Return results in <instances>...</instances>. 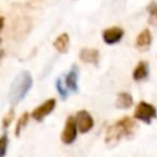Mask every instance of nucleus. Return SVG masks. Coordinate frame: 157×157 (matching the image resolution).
<instances>
[{
  "label": "nucleus",
  "instance_id": "8",
  "mask_svg": "<svg viewBox=\"0 0 157 157\" xmlns=\"http://www.w3.org/2000/svg\"><path fill=\"white\" fill-rule=\"evenodd\" d=\"M64 83L67 91H71L74 93L78 91V67L76 65H72L71 69L66 72L64 77Z\"/></svg>",
  "mask_w": 157,
  "mask_h": 157
},
{
  "label": "nucleus",
  "instance_id": "3",
  "mask_svg": "<svg viewBox=\"0 0 157 157\" xmlns=\"http://www.w3.org/2000/svg\"><path fill=\"white\" fill-rule=\"evenodd\" d=\"M157 118V109L153 104L146 102V101H140L134 110V119L140 120L145 124H151V121Z\"/></svg>",
  "mask_w": 157,
  "mask_h": 157
},
{
  "label": "nucleus",
  "instance_id": "19",
  "mask_svg": "<svg viewBox=\"0 0 157 157\" xmlns=\"http://www.w3.org/2000/svg\"><path fill=\"white\" fill-rule=\"evenodd\" d=\"M4 25H5V20H4V17H0V31L4 28Z\"/></svg>",
  "mask_w": 157,
  "mask_h": 157
},
{
  "label": "nucleus",
  "instance_id": "14",
  "mask_svg": "<svg viewBox=\"0 0 157 157\" xmlns=\"http://www.w3.org/2000/svg\"><path fill=\"white\" fill-rule=\"evenodd\" d=\"M29 113L28 112H23L21 115H20V118H18V120H17V123H16V126H15V136H20V134H21V131L23 130V128H26L27 126V124H28V121H29Z\"/></svg>",
  "mask_w": 157,
  "mask_h": 157
},
{
  "label": "nucleus",
  "instance_id": "9",
  "mask_svg": "<svg viewBox=\"0 0 157 157\" xmlns=\"http://www.w3.org/2000/svg\"><path fill=\"white\" fill-rule=\"evenodd\" d=\"M78 58L82 63L98 65L99 63V50L94 48H82L78 53Z\"/></svg>",
  "mask_w": 157,
  "mask_h": 157
},
{
  "label": "nucleus",
  "instance_id": "5",
  "mask_svg": "<svg viewBox=\"0 0 157 157\" xmlns=\"http://www.w3.org/2000/svg\"><path fill=\"white\" fill-rule=\"evenodd\" d=\"M74 118H75L77 130L80 134H86L90 130H92V128L94 126V120H93V118L88 110L81 109V110L76 112Z\"/></svg>",
  "mask_w": 157,
  "mask_h": 157
},
{
  "label": "nucleus",
  "instance_id": "2",
  "mask_svg": "<svg viewBox=\"0 0 157 157\" xmlns=\"http://www.w3.org/2000/svg\"><path fill=\"white\" fill-rule=\"evenodd\" d=\"M33 78L31 72L28 71H21L12 81L10 90H9V101L12 105H16L20 101H22L28 91L32 88Z\"/></svg>",
  "mask_w": 157,
  "mask_h": 157
},
{
  "label": "nucleus",
  "instance_id": "15",
  "mask_svg": "<svg viewBox=\"0 0 157 157\" xmlns=\"http://www.w3.org/2000/svg\"><path fill=\"white\" fill-rule=\"evenodd\" d=\"M147 13H148V22L151 25L157 26V2L152 1L147 5Z\"/></svg>",
  "mask_w": 157,
  "mask_h": 157
},
{
  "label": "nucleus",
  "instance_id": "10",
  "mask_svg": "<svg viewBox=\"0 0 157 157\" xmlns=\"http://www.w3.org/2000/svg\"><path fill=\"white\" fill-rule=\"evenodd\" d=\"M151 43H152V34H151V32H150L148 28L142 29L137 34V37L135 39V47L139 50H141V52L147 50L151 47Z\"/></svg>",
  "mask_w": 157,
  "mask_h": 157
},
{
  "label": "nucleus",
  "instance_id": "11",
  "mask_svg": "<svg viewBox=\"0 0 157 157\" xmlns=\"http://www.w3.org/2000/svg\"><path fill=\"white\" fill-rule=\"evenodd\" d=\"M53 47L55 48V50L60 54H66L69 52L70 48V37L66 32H63L61 34H59L54 42H53Z\"/></svg>",
  "mask_w": 157,
  "mask_h": 157
},
{
  "label": "nucleus",
  "instance_id": "12",
  "mask_svg": "<svg viewBox=\"0 0 157 157\" xmlns=\"http://www.w3.org/2000/svg\"><path fill=\"white\" fill-rule=\"evenodd\" d=\"M148 72H150V69H148L147 61L140 60L136 64L135 69L132 70V78L135 81H142V80H145L148 76Z\"/></svg>",
  "mask_w": 157,
  "mask_h": 157
},
{
  "label": "nucleus",
  "instance_id": "1",
  "mask_svg": "<svg viewBox=\"0 0 157 157\" xmlns=\"http://www.w3.org/2000/svg\"><path fill=\"white\" fill-rule=\"evenodd\" d=\"M136 130V123L130 117H123L119 120H117L114 124H112L105 132V144L109 146L117 145L123 139L130 137L134 135Z\"/></svg>",
  "mask_w": 157,
  "mask_h": 157
},
{
  "label": "nucleus",
  "instance_id": "6",
  "mask_svg": "<svg viewBox=\"0 0 157 157\" xmlns=\"http://www.w3.org/2000/svg\"><path fill=\"white\" fill-rule=\"evenodd\" d=\"M55 105H56V99L55 98H48L40 105L36 107L32 110L31 118H33L36 121H43L45 117L52 114V112L55 109Z\"/></svg>",
  "mask_w": 157,
  "mask_h": 157
},
{
  "label": "nucleus",
  "instance_id": "17",
  "mask_svg": "<svg viewBox=\"0 0 157 157\" xmlns=\"http://www.w3.org/2000/svg\"><path fill=\"white\" fill-rule=\"evenodd\" d=\"M9 147V136L6 132L0 135V157H5Z\"/></svg>",
  "mask_w": 157,
  "mask_h": 157
},
{
  "label": "nucleus",
  "instance_id": "4",
  "mask_svg": "<svg viewBox=\"0 0 157 157\" xmlns=\"http://www.w3.org/2000/svg\"><path fill=\"white\" fill-rule=\"evenodd\" d=\"M77 134H78V130H77L75 118L72 115H70L65 120V125H64V129L61 131L60 140L64 145H71V144L75 142V140L77 137Z\"/></svg>",
  "mask_w": 157,
  "mask_h": 157
},
{
  "label": "nucleus",
  "instance_id": "18",
  "mask_svg": "<svg viewBox=\"0 0 157 157\" xmlns=\"http://www.w3.org/2000/svg\"><path fill=\"white\" fill-rule=\"evenodd\" d=\"M13 117H15V112H13V109H10L5 115H4V118H2V120H1V125H2V129H7L9 126H10V124H11V121L13 120Z\"/></svg>",
  "mask_w": 157,
  "mask_h": 157
},
{
  "label": "nucleus",
  "instance_id": "16",
  "mask_svg": "<svg viewBox=\"0 0 157 157\" xmlns=\"http://www.w3.org/2000/svg\"><path fill=\"white\" fill-rule=\"evenodd\" d=\"M55 88H56L59 96L61 97V99H66L69 97V91L65 87V83H64V78L63 77H58L55 80Z\"/></svg>",
  "mask_w": 157,
  "mask_h": 157
},
{
  "label": "nucleus",
  "instance_id": "20",
  "mask_svg": "<svg viewBox=\"0 0 157 157\" xmlns=\"http://www.w3.org/2000/svg\"><path fill=\"white\" fill-rule=\"evenodd\" d=\"M0 44H1V38H0Z\"/></svg>",
  "mask_w": 157,
  "mask_h": 157
},
{
  "label": "nucleus",
  "instance_id": "13",
  "mask_svg": "<svg viewBox=\"0 0 157 157\" xmlns=\"http://www.w3.org/2000/svg\"><path fill=\"white\" fill-rule=\"evenodd\" d=\"M134 104V98L129 92H119L115 99V107L118 109H129Z\"/></svg>",
  "mask_w": 157,
  "mask_h": 157
},
{
  "label": "nucleus",
  "instance_id": "7",
  "mask_svg": "<svg viewBox=\"0 0 157 157\" xmlns=\"http://www.w3.org/2000/svg\"><path fill=\"white\" fill-rule=\"evenodd\" d=\"M123 37H124V31H123V28H120L118 26L105 28L102 32V39L108 45H113V44L119 43Z\"/></svg>",
  "mask_w": 157,
  "mask_h": 157
}]
</instances>
